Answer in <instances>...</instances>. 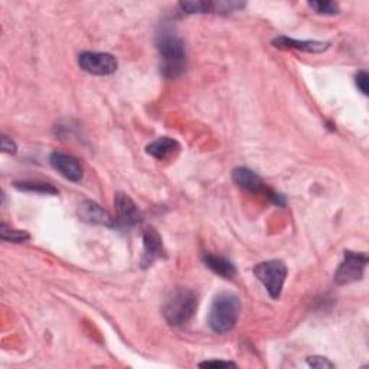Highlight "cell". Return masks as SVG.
<instances>
[{"mask_svg": "<svg viewBox=\"0 0 369 369\" xmlns=\"http://www.w3.org/2000/svg\"><path fill=\"white\" fill-rule=\"evenodd\" d=\"M201 368H235L237 365L234 362H227V361H207L201 362Z\"/></svg>", "mask_w": 369, "mask_h": 369, "instance_id": "obj_21", "label": "cell"}, {"mask_svg": "<svg viewBox=\"0 0 369 369\" xmlns=\"http://www.w3.org/2000/svg\"><path fill=\"white\" fill-rule=\"evenodd\" d=\"M278 49H296L309 54H320L329 48V42H322V40H297L289 36L274 38L272 42Z\"/></svg>", "mask_w": 369, "mask_h": 369, "instance_id": "obj_11", "label": "cell"}, {"mask_svg": "<svg viewBox=\"0 0 369 369\" xmlns=\"http://www.w3.org/2000/svg\"><path fill=\"white\" fill-rule=\"evenodd\" d=\"M15 188L19 191H24V192H35V194H44V195L59 194V191L56 188H54L52 184L45 183V182H31V180L16 182Z\"/></svg>", "mask_w": 369, "mask_h": 369, "instance_id": "obj_15", "label": "cell"}, {"mask_svg": "<svg viewBox=\"0 0 369 369\" xmlns=\"http://www.w3.org/2000/svg\"><path fill=\"white\" fill-rule=\"evenodd\" d=\"M202 261L211 272H214L222 278H234L237 276L235 265L230 260L223 258L221 256H215L212 253H205L202 257Z\"/></svg>", "mask_w": 369, "mask_h": 369, "instance_id": "obj_14", "label": "cell"}, {"mask_svg": "<svg viewBox=\"0 0 369 369\" xmlns=\"http://www.w3.org/2000/svg\"><path fill=\"white\" fill-rule=\"evenodd\" d=\"M309 6L319 15H338L340 12V8L335 2H327V0H323V2H311Z\"/></svg>", "mask_w": 369, "mask_h": 369, "instance_id": "obj_18", "label": "cell"}, {"mask_svg": "<svg viewBox=\"0 0 369 369\" xmlns=\"http://www.w3.org/2000/svg\"><path fill=\"white\" fill-rule=\"evenodd\" d=\"M198 309V296L189 289H176L163 304V317L172 326L187 324Z\"/></svg>", "mask_w": 369, "mask_h": 369, "instance_id": "obj_3", "label": "cell"}, {"mask_svg": "<svg viewBox=\"0 0 369 369\" xmlns=\"http://www.w3.org/2000/svg\"><path fill=\"white\" fill-rule=\"evenodd\" d=\"M0 238H2L3 241H8V242L20 244V242L28 241L31 238V235L26 231L12 228V227H9V225H6L3 222L2 227H0Z\"/></svg>", "mask_w": 369, "mask_h": 369, "instance_id": "obj_16", "label": "cell"}, {"mask_svg": "<svg viewBox=\"0 0 369 369\" xmlns=\"http://www.w3.org/2000/svg\"><path fill=\"white\" fill-rule=\"evenodd\" d=\"M179 8L184 12V13H208L210 10H212V3L210 2H202V0H191V2H180Z\"/></svg>", "mask_w": 369, "mask_h": 369, "instance_id": "obj_17", "label": "cell"}, {"mask_svg": "<svg viewBox=\"0 0 369 369\" xmlns=\"http://www.w3.org/2000/svg\"><path fill=\"white\" fill-rule=\"evenodd\" d=\"M166 257L165 247L159 233L155 228H148L143 234V257H141V267L149 269L157 260Z\"/></svg>", "mask_w": 369, "mask_h": 369, "instance_id": "obj_8", "label": "cell"}, {"mask_svg": "<svg viewBox=\"0 0 369 369\" xmlns=\"http://www.w3.org/2000/svg\"><path fill=\"white\" fill-rule=\"evenodd\" d=\"M156 47L160 55V71L165 78H178L187 71V49L183 40L172 31L163 29L157 35Z\"/></svg>", "mask_w": 369, "mask_h": 369, "instance_id": "obj_1", "label": "cell"}, {"mask_svg": "<svg viewBox=\"0 0 369 369\" xmlns=\"http://www.w3.org/2000/svg\"><path fill=\"white\" fill-rule=\"evenodd\" d=\"M114 208L117 214L116 225L123 228H132L141 221V212L139 211L134 201L123 192H117L114 198Z\"/></svg>", "mask_w": 369, "mask_h": 369, "instance_id": "obj_7", "label": "cell"}, {"mask_svg": "<svg viewBox=\"0 0 369 369\" xmlns=\"http://www.w3.org/2000/svg\"><path fill=\"white\" fill-rule=\"evenodd\" d=\"M368 264V256L365 253L345 251L343 261L335 273V283L338 285H346L362 280Z\"/></svg>", "mask_w": 369, "mask_h": 369, "instance_id": "obj_5", "label": "cell"}, {"mask_svg": "<svg viewBox=\"0 0 369 369\" xmlns=\"http://www.w3.org/2000/svg\"><path fill=\"white\" fill-rule=\"evenodd\" d=\"M254 276L265 287L272 299H280L287 278V267L281 260H270L257 264Z\"/></svg>", "mask_w": 369, "mask_h": 369, "instance_id": "obj_4", "label": "cell"}, {"mask_svg": "<svg viewBox=\"0 0 369 369\" xmlns=\"http://www.w3.org/2000/svg\"><path fill=\"white\" fill-rule=\"evenodd\" d=\"M356 87L358 90L363 94V95H368V83H369V77H368V72L366 71H361L358 75H356Z\"/></svg>", "mask_w": 369, "mask_h": 369, "instance_id": "obj_20", "label": "cell"}, {"mask_svg": "<svg viewBox=\"0 0 369 369\" xmlns=\"http://www.w3.org/2000/svg\"><path fill=\"white\" fill-rule=\"evenodd\" d=\"M78 65L83 71L91 75H98V77L111 75L118 68L117 59L111 54L91 52V51H86L83 54H79Z\"/></svg>", "mask_w": 369, "mask_h": 369, "instance_id": "obj_6", "label": "cell"}, {"mask_svg": "<svg viewBox=\"0 0 369 369\" xmlns=\"http://www.w3.org/2000/svg\"><path fill=\"white\" fill-rule=\"evenodd\" d=\"M78 217L83 222L91 225H106V227H113L116 221L111 215L94 201H84L78 207Z\"/></svg>", "mask_w": 369, "mask_h": 369, "instance_id": "obj_10", "label": "cell"}, {"mask_svg": "<svg viewBox=\"0 0 369 369\" xmlns=\"http://www.w3.org/2000/svg\"><path fill=\"white\" fill-rule=\"evenodd\" d=\"M241 313V301L237 295L223 292L219 293L211 306V311L208 315V324L211 327V331L223 335L231 332Z\"/></svg>", "mask_w": 369, "mask_h": 369, "instance_id": "obj_2", "label": "cell"}, {"mask_svg": "<svg viewBox=\"0 0 369 369\" xmlns=\"http://www.w3.org/2000/svg\"><path fill=\"white\" fill-rule=\"evenodd\" d=\"M16 150H17L16 143L8 136H2V152L9 153V155H15Z\"/></svg>", "mask_w": 369, "mask_h": 369, "instance_id": "obj_22", "label": "cell"}, {"mask_svg": "<svg viewBox=\"0 0 369 369\" xmlns=\"http://www.w3.org/2000/svg\"><path fill=\"white\" fill-rule=\"evenodd\" d=\"M307 363H309L312 368H316V369L335 368L333 362H331L327 358H322V356H309L307 358Z\"/></svg>", "mask_w": 369, "mask_h": 369, "instance_id": "obj_19", "label": "cell"}, {"mask_svg": "<svg viewBox=\"0 0 369 369\" xmlns=\"http://www.w3.org/2000/svg\"><path fill=\"white\" fill-rule=\"evenodd\" d=\"M233 180L241 189H245L249 192H260L264 191V182L262 179L251 169L249 168H235L233 171Z\"/></svg>", "mask_w": 369, "mask_h": 369, "instance_id": "obj_12", "label": "cell"}, {"mask_svg": "<svg viewBox=\"0 0 369 369\" xmlns=\"http://www.w3.org/2000/svg\"><path fill=\"white\" fill-rule=\"evenodd\" d=\"M179 150L180 145L172 137H159L146 148V152L157 160H168Z\"/></svg>", "mask_w": 369, "mask_h": 369, "instance_id": "obj_13", "label": "cell"}, {"mask_svg": "<svg viewBox=\"0 0 369 369\" xmlns=\"http://www.w3.org/2000/svg\"><path fill=\"white\" fill-rule=\"evenodd\" d=\"M51 166L65 179L71 182H81L84 176V169L78 159L63 152H54L49 157Z\"/></svg>", "mask_w": 369, "mask_h": 369, "instance_id": "obj_9", "label": "cell"}]
</instances>
